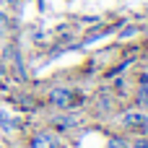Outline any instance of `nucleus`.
<instances>
[{"instance_id": "nucleus-10", "label": "nucleus", "mask_w": 148, "mask_h": 148, "mask_svg": "<svg viewBox=\"0 0 148 148\" xmlns=\"http://www.w3.org/2000/svg\"><path fill=\"white\" fill-rule=\"evenodd\" d=\"M133 148H148V138H143V140H135V143H133Z\"/></svg>"}, {"instance_id": "nucleus-3", "label": "nucleus", "mask_w": 148, "mask_h": 148, "mask_svg": "<svg viewBox=\"0 0 148 148\" xmlns=\"http://www.w3.org/2000/svg\"><path fill=\"white\" fill-rule=\"evenodd\" d=\"M31 148H60V140L52 133H36L31 138Z\"/></svg>"}, {"instance_id": "nucleus-8", "label": "nucleus", "mask_w": 148, "mask_h": 148, "mask_svg": "<svg viewBox=\"0 0 148 148\" xmlns=\"http://www.w3.org/2000/svg\"><path fill=\"white\" fill-rule=\"evenodd\" d=\"M138 101H140L143 107H148V88H146V86L140 88V94H138Z\"/></svg>"}, {"instance_id": "nucleus-2", "label": "nucleus", "mask_w": 148, "mask_h": 148, "mask_svg": "<svg viewBox=\"0 0 148 148\" xmlns=\"http://www.w3.org/2000/svg\"><path fill=\"white\" fill-rule=\"evenodd\" d=\"M49 101H52L55 107H60V109H68V107H70V101H73V94H70V88L57 86V88H52V91H49Z\"/></svg>"}, {"instance_id": "nucleus-7", "label": "nucleus", "mask_w": 148, "mask_h": 148, "mask_svg": "<svg viewBox=\"0 0 148 148\" xmlns=\"http://www.w3.org/2000/svg\"><path fill=\"white\" fill-rule=\"evenodd\" d=\"M5 34H8V16L0 13V36H5Z\"/></svg>"}, {"instance_id": "nucleus-9", "label": "nucleus", "mask_w": 148, "mask_h": 148, "mask_svg": "<svg viewBox=\"0 0 148 148\" xmlns=\"http://www.w3.org/2000/svg\"><path fill=\"white\" fill-rule=\"evenodd\" d=\"M109 148H125L122 138H112V140H109Z\"/></svg>"}, {"instance_id": "nucleus-5", "label": "nucleus", "mask_w": 148, "mask_h": 148, "mask_svg": "<svg viewBox=\"0 0 148 148\" xmlns=\"http://www.w3.org/2000/svg\"><path fill=\"white\" fill-rule=\"evenodd\" d=\"M3 55H5V60H10V62H13V68H16L18 78H23V65H21V57H18V49H16L13 44H8V47L3 49Z\"/></svg>"}, {"instance_id": "nucleus-4", "label": "nucleus", "mask_w": 148, "mask_h": 148, "mask_svg": "<svg viewBox=\"0 0 148 148\" xmlns=\"http://www.w3.org/2000/svg\"><path fill=\"white\" fill-rule=\"evenodd\" d=\"M52 125H55L57 130H73V127L81 125V117H75V114H60V117L52 120Z\"/></svg>"}, {"instance_id": "nucleus-1", "label": "nucleus", "mask_w": 148, "mask_h": 148, "mask_svg": "<svg viewBox=\"0 0 148 148\" xmlns=\"http://www.w3.org/2000/svg\"><path fill=\"white\" fill-rule=\"evenodd\" d=\"M120 122H122V127H127L133 133H146L148 130V117L143 112H125L120 117Z\"/></svg>"}, {"instance_id": "nucleus-6", "label": "nucleus", "mask_w": 148, "mask_h": 148, "mask_svg": "<svg viewBox=\"0 0 148 148\" xmlns=\"http://www.w3.org/2000/svg\"><path fill=\"white\" fill-rule=\"evenodd\" d=\"M0 127H3V130H16V127H18V122H16V117H13V114H8L5 109H0Z\"/></svg>"}, {"instance_id": "nucleus-11", "label": "nucleus", "mask_w": 148, "mask_h": 148, "mask_svg": "<svg viewBox=\"0 0 148 148\" xmlns=\"http://www.w3.org/2000/svg\"><path fill=\"white\" fill-rule=\"evenodd\" d=\"M8 3H18V0H8Z\"/></svg>"}]
</instances>
